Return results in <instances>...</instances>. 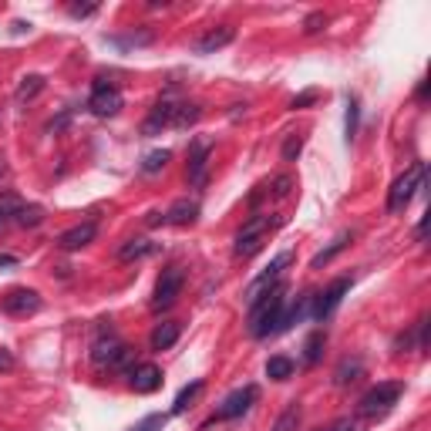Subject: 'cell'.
<instances>
[{"mask_svg":"<svg viewBox=\"0 0 431 431\" xmlns=\"http://www.w3.org/2000/svg\"><path fill=\"white\" fill-rule=\"evenodd\" d=\"M283 310H287V287L277 283L273 290H266L260 300L249 304V337H270V334H280V320H283Z\"/></svg>","mask_w":431,"mask_h":431,"instance_id":"1","label":"cell"},{"mask_svg":"<svg viewBox=\"0 0 431 431\" xmlns=\"http://www.w3.org/2000/svg\"><path fill=\"white\" fill-rule=\"evenodd\" d=\"M418 189H425V162H415L404 175L394 179L391 192H387V213H404L408 202L415 199Z\"/></svg>","mask_w":431,"mask_h":431,"instance_id":"2","label":"cell"},{"mask_svg":"<svg viewBox=\"0 0 431 431\" xmlns=\"http://www.w3.org/2000/svg\"><path fill=\"white\" fill-rule=\"evenodd\" d=\"M401 391H404V385L401 381H381V385H374L361 398V404H357V415L361 418H377V415H387L394 404H398Z\"/></svg>","mask_w":431,"mask_h":431,"instance_id":"3","label":"cell"},{"mask_svg":"<svg viewBox=\"0 0 431 431\" xmlns=\"http://www.w3.org/2000/svg\"><path fill=\"white\" fill-rule=\"evenodd\" d=\"M280 219H270V216H253L243 230L236 232V246H232V253L236 256H243V260H249V256H256L263 249V243H266V232L277 226Z\"/></svg>","mask_w":431,"mask_h":431,"instance_id":"4","label":"cell"},{"mask_svg":"<svg viewBox=\"0 0 431 431\" xmlns=\"http://www.w3.org/2000/svg\"><path fill=\"white\" fill-rule=\"evenodd\" d=\"M182 283H185V270L182 266H165L158 273V283H155V296H152V310H169L179 293H182Z\"/></svg>","mask_w":431,"mask_h":431,"instance_id":"5","label":"cell"},{"mask_svg":"<svg viewBox=\"0 0 431 431\" xmlns=\"http://www.w3.org/2000/svg\"><path fill=\"white\" fill-rule=\"evenodd\" d=\"M347 290H351V277H337L323 293H313V310H310V313H313V320L317 323L327 320V317L340 307V300H344V293Z\"/></svg>","mask_w":431,"mask_h":431,"instance_id":"6","label":"cell"},{"mask_svg":"<svg viewBox=\"0 0 431 431\" xmlns=\"http://www.w3.org/2000/svg\"><path fill=\"white\" fill-rule=\"evenodd\" d=\"M256 398H260V387L256 385H246V387H239V391H232L230 398L216 408V421H232V418L246 415L249 408L256 404Z\"/></svg>","mask_w":431,"mask_h":431,"instance_id":"7","label":"cell"},{"mask_svg":"<svg viewBox=\"0 0 431 431\" xmlns=\"http://www.w3.org/2000/svg\"><path fill=\"white\" fill-rule=\"evenodd\" d=\"M125 105L122 92L115 88V85H105V81H98L94 85L92 98H88V108H92V115H98V118H111V115H118Z\"/></svg>","mask_w":431,"mask_h":431,"instance_id":"8","label":"cell"},{"mask_svg":"<svg viewBox=\"0 0 431 431\" xmlns=\"http://www.w3.org/2000/svg\"><path fill=\"white\" fill-rule=\"evenodd\" d=\"M287 266H290V253H277V256L270 260V266H266V270H263L260 277H256L253 283H249V290H246V304H253V300H260V296H263L266 290H273V287L280 283V273H283Z\"/></svg>","mask_w":431,"mask_h":431,"instance_id":"9","label":"cell"},{"mask_svg":"<svg viewBox=\"0 0 431 431\" xmlns=\"http://www.w3.org/2000/svg\"><path fill=\"white\" fill-rule=\"evenodd\" d=\"M41 310V293L27 290V287H17L4 296V313L11 317H27V313H37Z\"/></svg>","mask_w":431,"mask_h":431,"instance_id":"10","label":"cell"},{"mask_svg":"<svg viewBox=\"0 0 431 431\" xmlns=\"http://www.w3.org/2000/svg\"><path fill=\"white\" fill-rule=\"evenodd\" d=\"M94 236H98V223H77V226H71V230H64L61 236H58V249H64V253H75V249H85L94 243Z\"/></svg>","mask_w":431,"mask_h":431,"instance_id":"11","label":"cell"},{"mask_svg":"<svg viewBox=\"0 0 431 431\" xmlns=\"http://www.w3.org/2000/svg\"><path fill=\"white\" fill-rule=\"evenodd\" d=\"M128 385L135 394H152L162 387V370L155 368V364H135V368L128 370Z\"/></svg>","mask_w":431,"mask_h":431,"instance_id":"12","label":"cell"},{"mask_svg":"<svg viewBox=\"0 0 431 431\" xmlns=\"http://www.w3.org/2000/svg\"><path fill=\"white\" fill-rule=\"evenodd\" d=\"M232 41H236V27L232 24H219V27H213L209 34H202L196 41V54H216V51H223Z\"/></svg>","mask_w":431,"mask_h":431,"instance_id":"13","label":"cell"},{"mask_svg":"<svg viewBox=\"0 0 431 431\" xmlns=\"http://www.w3.org/2000/svg\"><path fill=\"white\" fill-rule=\"evenodd\" d=\"M209 152H213V145H209V142H192V149H189V182H192V185L206 182Z\"/></svg>","mask_w":431,"mask_h":431,"instance_id":"14","label":"cell"},{"mask_svg":"<svg viewBox=\"0 0 431 431\" xmlns=\"http://www.w3.org/2000/svg\"><path fill=\"white\" fill-rule=\"evenodd\" d=\"M196 216H199V202L179 199V202H172L169 206L165 223H172V226H192V223H196Z\"/></svg>","mask_w":431,"mask_h":431,"instance_id":"15","label":"cell"},{"mask_svg":"<svg viewBox=\"0 0 431 431\" xmlns=\"http://www.w3.org/2000/svg\"><path fill=\"white\" fill-rule=\"evenodd\" d=\"M179 334H182V327L175 320H162L158 327L152 330V337H149V344H152V351H169L172 344L179 340Z\"/></svg>","mask_w":431,"mask_h":431,"instance_id":"16","label":"cell"},{"mask_svg":"<svg viewBox=\"0 0 431 431\" xmlns=\"http://www.w3.org/2000/svg\"><path fill=\"white\" fill-rule=\"evenodd\" d=\"M155 249H158V243H152V239H128V243H122V249H118V260L122 263L145 260V256H152Z\"/></svg>","mask_w":431,"mask_h":431,"instance_id":"17","label":"cell"},{"mask_svg":"<svg viewBox=\"0 0 431 431\" xmlns=\"http://www.w3.org/2000/svg\"><path fill=\"white\" fill-rule=\"evenodd\" d=\"M361 374H364V361H361V357H344V361H340V368L334 370V385L347 387V385H354Z\"/></svg>","mask_w":431,"mask_h":431,"instance_id":"18","label":"cell"},{"mask_svg":"<svg viewBox=\"0 0 431 431\" xmlns=\"http://www.w3.org/2000/svg\"><path fill=\"white\" fill-rule=\"evenodd\" d=\"M172 115H175V101H158V105L152 108V115H149V122H145V135H155L158 128H165V125H172Z\"/></svg>","mask_w":431,"mask_h":431,"instance_id":"19","label":"cell"},{"mask_svg":"<svg viewBox=\"0 0 431 431\" xmlns=\"http://www.w3.org/2000/svg\"><path fill=\"white\" fill-rule=\"evenodd\" d=\"M347 243H351V232H340V236L334 239V243H330V246H323L320 253H317V256L310 260V270H323V266L334 260V256H340V253L347 249Z\"/></svg>","mask_w":431,"mask_h":431,"instance_id":"20","label":"cell"},{"mask_svg":"<svg viewBox=\"0 0 431 431\" xmlns=\"http://www.w3.org/2000/svg\"><path fill=\"white\" fill-rule=\"evenodd\" d=\"M41 92H44V75H24L20 85H17V101H20V105H24V101H34Z\"/></svg>","mask_w":431,"mask_h":431,"instance_id":"21","label":"cell"},{"mask_svg":"<svg viewBox=\"0 0 431 431\" xmlns=\"http://www.w3.org/2000/svg\"><path fill=\"white\" fill-rule=\"evenodd\" d=\"M323 344H327V334H323V330H313L307 337V344H304V364H307V368H313V364L320 361Z\"/></svg>","mask_w":431,"mask_h":431,"instance_id":"22","label":"cell"},{"mask_svg":"<svg viewBox=\"0 0 431 431\" xmlns=\"http://www.w3.org/2000/svg\"><path fill=\"white\" fill-rule=\"evenodd\" d=\"M17 226H24V230H37L41 223H44V209L41 206H20L14 216Z\"/></svg>","mask_w":431,"mask_h":431,"instance_id":"23","label":"cell"},{"mask_svg":"<svg viewBox=\"0 0 431 431\" xmlns=\"http://www.w3.org/2000/svg\"><path fill=\"white\" fill-rule=\"evenodd\" d=\"M199 115H202L199 105H185V101H179V105H175V115H172V125H175V128H189V125L199 122Z\"/></svg>","mask_w":431,"mask_h":431,"instance_id":"24","label":"cell"},{"mask_svg":"<svg viewBox=\"0 0 431 431\" xmlns=\"http://www.w3.org/2000/svg\"><path fill=\"white\" fill-rule=\"evenodd\" d=\"M266 377H273V381L293 377V361L290 357H270V361H266Z\"/></svg>","mask_w":431,"mask_h":431,"instance_id":"25","label":"cell"},{"mask_svg":"<svg viewBox=\"0 0 431 431\" xmlns=\"http://www.w3.org/2000/svg\"><path fill=\"white\" fill-rule=\"evenodd\" d=\"M169 158H172L169 149H155V152H149L145 158H142V172H145V175H155V172L165 169V162H169Z\"/></svg>","mask_w":431,"mask_h":431,"instance_id":"26","label":"cell"},{"mask_svg":"<svg viewBox=\"0 0 431 431\" xmlns=\"http://www.w3.org/2000/svg\"><path fill=\"white\" fill-rule=\"evenodd\" d=\"M202 387H206V381H192L189 387H182V391H179V398H175V404H172V415H182V411L189 408V404H192V398L199 394Z\"/></svg>","mask_w":431,"mask_h":431,"instance_id":"27","label":"cell"},{"mask_svg":"<svg viewBox=\"0 0 431 431\" xmlns=\"http://www.w3.org/2000/svg\"><path fill=\"white\" fill-rule=\"evenodd\" d=\"M357 122H361V105H357V98H347V115H344V135H347V142H354Z\"/></svg>","mask_w":431,"mask_h":431,"instance_id":"28","label":"cell"},{"mask_svg":"<svg viewBox=\"0 0 431 431\" xmlns=\"http://www.w3.org/2000/svg\"><path fill=\"white\" fill-rule=\"evenodd\" d=\"M296 425H300V404H290V408L277 418L273 431H296Z\"/></svg>","mask_w":431,"mask_h":431,"instance_id":"29","label":"cell"},{"mask_svg":"<svg viewBox=\"0 0 431 431\" xmlns=\"http://www.w3.org/2000/svg\"><path fill=\"white\" fill-rule=\"evenodd\" d=\"M20 206H24V202L17 199L14 192H4V196H0V219H14Z\"/></svg>","mask_w":431,"mask_h":431,"instance_id":"30","label":"cell"},{"mask_svg":"<svg viewBox=\"0 0 431 431\" xmlns=\"http://www.w3.org/2000/svg\"><path fill=\"white\" fill-rule=\"evenodd\" d=\"M323 27H327V14H323V11L307 14V20H304V34H320Z\"/></svg>","mask_w":431,"mask_h":431,"instance_id":"31","label":"cell"},{"mask_svg":"<svg viewBox=\"0 0 431 431\" xmlns=\"http://www.w3.org/2000/svg\"><path fill=\"white\" fill-rule=\"evenodd\" d=\"M304 152V139L300 135H290L283 142V162H296V155Z\"/></svg>","mask_w":431,"mask_h":431,"instance_id":"32","label":"cell"},{"mask_svg":"<svg viewBox=\"0 0 431 431\" xmlns=\"http://www.w3.org/2000/svg\"><path fill=\"white\" fill-rule=\"evenodd\" d=\"M162 428H165V415H149V418H142L132 431H162Z\"/></svg>","mask_w":431,"mask_h":431,"instance_id":"33","label":"cell"},{"mask_svg":"<svg viewBox=\"0 0 431 431\" xmlns=\"http://www.w3.org/2000/svg\"><path fill=\"white\" fill-rule=\"evenodd\" d=\"M290 192H293V179L290 175H277V179H273V196H277V199H287Z\"/></svg>","mask_w":431,"mask_h":431,"instance_id":"34","label":"cell"},{"mask_svg":"<svg viewBox=\"0 0 431 431\" xmlns=\"http://www.w3.org/2000/svg\"><path fill=\"white\" fill-rule=\"evenodd\" d=\"M68 14L71 17H92V14H98V4H71Z\"/></svg>","mask_w":431,"mask_h":431,"instance_id":"35","label":"cell"},{"mask_svg":"<svg viewBox=\"0 0 431 431\" xmlns=\"http://www.w3.org/2000/svg\"><path fill=\"white\" fill-rule=\"evenodd\" d=\"M313 101H317V92H304V94H296V98H293L290 108L293 111H300V108H310Z\"/></svg>","mask_w":431,"mask_h":431,"instance_id":"36","label":"cell"},{"mask_svg":"<svg viewBox=\"0 0 431 431\" xmlns=\"http://www.w3.org/2000/svg\"><path fill=\"white\" fill-rule=\"evenodd\" d=\"M327 431H357V425L351 421V418H337V421H334Z\"/></svg>","mask_w":431,"mask_h":431,"instance_id":"37","label":"cell"},{"mask_svg":"<svg viewBox=\"0 0 431 431\" xmlns=\"http://www.w3.org/2000/svg\"><path fill=\"white\" fill-rule=\"evenodd\" d=\"M11 368H14V354L7 347H0V370H11Z\"/></svg>","mask_w":431,"mask_h":431,"instance_id":"38","label":"cell"},{"mask_svg":"<svg viewBox=\"0 0 431 431\" xmlns=\"http://www.w3.org/2000/svg\"><path fill=\"white\" fill-rule=\"evenodd\" d=\"M425 98H428V81H421V85H418V101H425Z\"/></svg>","mask_w":431,"mask_h":431,"instance_id":"39","label":"cell"},{"mask_svg":"<svg viewBox=\"0 0 431 431\" xmlns=\"http://www.w3.org/2000/svg\"><path fill=\"white\" fill-rule=\"evenodd\" d=\"M17 256H7V253H0V266H14Z\"/></svg>","mask_w":431,"mask_h":431,"instance_id":"40","label":"cell"},{"mask_svg":"<svg viewBox=\"0 0 431 431\" xmlns=\"http://www.w3.org/2000/svg\"><path fill=\"white\" fill-rule=\"evenodd\" d=\"M4 175H7V165H4V158H0V179H4Z\"/></svg>","mask_w":431,"mask_h":431,"instance_id":"41","label":"cell"},{"mask_svg":"<svg viewBox=\"0 0 431 431\" xmlns=\"http://www.w3.org/2000/svg\"><path fill=\"white\" fill-rule=\"evenodd\" d=\"M4 226H7V219H0V230H4Z\"/></svg>","mask_w":431,"mask_h":431,"instance_id":"42","label":"cell"}]
</instances>
